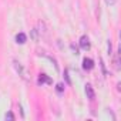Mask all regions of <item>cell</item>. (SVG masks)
Segmentation results:
<instances>
[{
    "label": "cell",
    "mask_w": 121,
    "mask_h": 121,
    "mask_svg": "<svg viewBox=\"0 0 121 121\" xmlns=\"http://www.w3.org/2000/svg\"><path fill=\"white\" fill-rule=\"evenodd\" d=\"M80 47L83 50H90L91 44H90V40H88L87 36H81V39H80Z\"/></svg>",
    "instance_id": "6da1fadb"
},
{
    "label": "cell",
    "mask_w": 121,
    "mask_h": 121,
    "mask_svg": "<svg viewBox=\"0 0 121 121\" xmlns=\"http://www.w3.org/2000/svg\"><path fill=\"white\" fill-rule=\"evenodd\" d=\"M13 64H14V69H16V71L24 78V80H27V77H26V73H24V69H23V66L17 61V60H14V61H13Z\"/></svg>",
    "instance_id": "7a4b0ae2"
},
{
    "label": "cell",
    "mask_w": 121,
    "mask_h": 121,
    "mask_svg": "<svg viewBox=\"0 0 121 121\" xmlns=\"http://www.w3.org/2000/svg\"><path fill=\"white\" fill-rule=\"evenodd\" d=\"M94 67V61L91 58H84L83 60V69L84 70H91Z\"/></svg>",
    "instance_id": "3957f363"
},
{
    "label": "cell",
    "mask_w": 121,
    "mask_h": 121,
    "mask_svg": "<svg viewBox=\"0 0 121 121\" xmlns=\"http://www.w3.org/2000/svg\"><path fill=\"white\" fill-rule=\"evenodd\" d=\"M86 94H87V97H88L90 100H94V98H95V93H94V90H93V87H91L90 84L86 86Z\"/></svg>",
    "instance_id": "277c9868"
},
{
    "label": "cell",
    "mask_w": 121,
    "mask_h": 121,
    "mask_svg": "<svg viewBox=\"0 0 121 121\" xmlns=\"http://www.w3.org/2000/svg\"><path fill=\"white\" fill-rule=\"evenodd\" d=\"M26 40H27V37H26V34H24V33H19V34L16 36V41H17L19 44H24V43H26Z\"/></svg>",
    "instance_id": "5b68a950"
},
{
    "label": "cell",
    "mask_w": 121,
    "mask_h": 121,
    "mask_svg": "<svg viewBox=\"0 0 121 121\" xmlns=\"http://www.w3.org/2000/svg\"><path fill=\"white\" fill-rule=\"evenodd\" d=\"M114 69L120 70V51H117L114 56Z\"/></svg>",
    "instance_id": "8992f818"
},
{
    "label": "cell",
    "mask_w": 121,
    "mask_h": 121,
    "mask_svg": "<svg viewBox=\"0 0 121 121\" xmlns=\"http://www.w3.org/2000/svg\"><path fill=\"white\" fill-rule=\"evenodd\" d=\"M43 83H51V80H50L46 74H40V77H39V84H43Z\"/></svg>",
    "instance_id": "52a82bcc"
},
{
    "label": "cell",
    "mask_w": 121,
    "mask_h": 121,
    "mask_svg": "<svg viewBox=\"0 0 121 121\" xmlns=\"http://www.w3.org/2000/svg\"><path fill=\"white\" fill-rule=\"evenodd\" d=\"M56 90H57L58 93H63V90H64V86H63L61 83H60V84H57V86H56Z\"/></svg>",
    "instance_id": "ba28073f"
},
{
    "label": "cell",
    "mask_w": 121,
    "mask_h": 121,
    "mask_svg": "<svg viewBox=\"0 0 121 121\" xmlns=\"http://www.w3.org/2000/svg\"><path fill=\"white\" fill-rule=\"evenodd\" d=\"M6 120H14L13 112H7V114H6Z\"/></svg>",
    "instance_id": "9c48e42d"
},
{
    "label": "cell",
    "mask_w": 121,
    "mask_h": 121,
    "mask_svg": "<svg viewBox=\"0 0 121 121\" xmlns=\"http://www.w3.org/2000/svg\"><path fill=\"white\" fill-rule=\"evenodd\" d=\"M105 3H107V4H114L115 0H105Z\"/></svg>",
    "instance_id": "30bf717a"
},
{
    "label": "cell",
    "mask_w": 121,
    "mask_h": 121,
    "mask_svg": "<svg viewBox=\"0 0 121 121\" xmlns=\"http://www.w3.org/2000/svg\"><path fill=\"white\" fill-rule=\"evenodd\" d=\"M110 53H111V43L108 41V54H110Z\"/></svg>",
    "instance_id": "8fae6325"
}]
</instances>
